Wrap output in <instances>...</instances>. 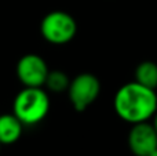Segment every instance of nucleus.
<instances>
[{
	"mask_svg": "<svg viewBox=\"0 0 157 156\" xmlns=\"http://www.w3.org/2000/svg\"><path fill=\"white\" fill-rule=\"evenodd\" d=\"M113 105L117 115L128 123L147 122L157 112V94L134 80L117 90Z\"/></svg>",
	"mask_w": 157,
	"mask_h": 156,
	"instance_id": "obj_1",
	"label": "nucleus"
},
{
	"mask_svg": "<svg viewBox=\"0 0 157 156\" xmlns=\"http://www.w3.org/2000/svg\"><path fill=\"white\" fill-rule=\"evenodd\" d=\"M50 111L48 94L41 87H25L17 94L13 112L24 126L37 124Z\"/></svg>",
	"mask_w": 157,
	"mask_h": 156,
	"instance_id": "obj_2",
	"label": "nucleus"
},
{
	"mask_svg": "<svg viewBox=\"0 0 157 156\" xmlns=\"http://www.w3.org/2000/svg\"><path fill=\"white\" fill-rule=\"evenodd\" d=\"M40 32L48 43L65 44L75 37L77 32V24L69 13L51 11L41 19Z\"/></svg>",
	"mask_w": 157,
	"mask_h": 156,
	"instance_id": "obj_3",
	"label": "nucleus"
},
{
	"mask_svg": "<svg viewBox=\"0 0 157 156\" xmlns=\"http://www.w3.org/2000/svg\"><path fill=\"white\" fill-rule=\"evenodd\" d=\"M101 93V83L92 73H80L71 80L68 96L73 108L77 112L86 111L97 101Z\"/></svg>",
	"mask_w": 157,
	"mask_h": 156,
	"instance_id": "obj_4",
	"label": "nucleus"
},
{
	"mask_svg": "<svg viewBox=\"0 0 157 156\" xmlns=\"http://www.w3.org/2000/svg\"><path fill=\"white\" fill-rule=\"evenodd\" d=\"M50 69L47 62L37 54H26L17 64V76L25 87L44 86Z\"/></svg>",
	"mask_w": 157,
	"mask_h": 156,
	"instance_id": "obj_5",
	"label": "nucleus"
},
{
	"mask_svg": "<svg viewBox=\"0 0 157 156\" xmlns=\"http://www.w3.org/2000/svg\"><path fill=\"white\" fill-rule=\"evenodd\" d=\"M128 146L135 156H149L157 148V133L147 122L132 124L128 133Z\"/></svg>",
	"mask_w": 157,
	"mask_h": 156,
	"instance_id": "obj_6",
	"label": "nucleus"
},
{
	"mask_svg": "<svg viewBox=\"0 0 157 156\" xmlns=\"http://www.w3.org/2000/svg\"><path fill=\"white\" fill-rule=\"evenodd\" d=\"M24 124L14 113L0 115V144L10 145L19 140Z\"/></svg>",
	"mask_w": 157,
	"mask_h": 156,
	"instance_id": "obj_7",
	"label": "nucleus"
},
{
	"mask_svg": "<svg viewBox=\"0 0 157 156\" xmlns=\"http://www.w3.org/2000/svg\"><path fill=\"white\" fill-rule=\"evenodd\" d=\"M135 82L147 88H157V64L152 61H144L135 69Z\"/></svg>",
	"mask_w": 157,
	"mask_h": 156,
	"instance_id": "obj_8",
	"label": "nucleus"
},
{
	"mask_svg": "<svg viewBox=\"0 0 157 156\" xmlns=\"http://www.w3.org/2000/svg\"><path fill=\"white\" fill-rule=\"evenodd\" d=\"M69 84H71V79L62 71H50L44 83V86L52 93H65L68 91Z\"/></svg>",
	"mask_w": 157,
	"mask_h": 156,
	"instance_id": "obj_9",
	"label": "nucleus"
},
{
	"mask_svg": "<svg viewBox=\"0 0 157 156\" xmlns=\"http://www.w3.org/2000/svg\"><path fill=\"white\" fill-rule=\"evenodd\" d=\"M153 127H155V130H156V133H157V112L155 113V116H153Z\"/></svg>",
	"mask_w": 157,
	"mask_h": 156,
	"instance_id": "obj_10",
	"label": "nucleus"
},
{
	"mask_svg": "<svg viewBox=\"0 0 157 156\" xmlns=\"http://www.w3.org/2000/svg\"><path fill=\"white\" fill-rule=\"evenodd\" d=\"M149 156H157V148H156L155 151H153V152H152V154H150Z\"/></svg>",
	"mask_w": 157,
	"mask_h": 156,
	"instance_id": "obj_11",
	"label": "nucleus"
},
{
	"mask_svg": "<svg viewBox=\"0 0 157 156\" xmlns=\"http://www.w3.org/2000/svg\"><path fill=\"white\" fill-rule=\"evenodd\" d=\"M0 148H2V144H0Z\"/></svg>",
	"mask_w": 157,
	"mask_h": 156,
	"instance_id": "obj_12",
	"label": "nucleus"
}]
</instances>
